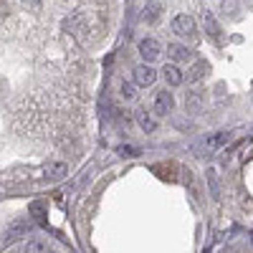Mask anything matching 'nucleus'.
I'll use <instances>...</instances> for the list:
<instances>
[{
  "label": "nucleus",
  "mask_w": 253,
  "mask_h": 253,
  "mask_svg": "<svg viewBox=\"0 0 253 253\" xmlns=\"http://www.w3.org/2000/svg\"><path fill=\"white\" fill-rule=\"evenodd\" d=\"M157 81V71L150 66V63H142V66L134 69V84L137 86H152Z\"/></svg>",
  "instance_id": "nucleus-1"
},
{
  "label": "nucleus",
  "mask_w": 253,
  "mask_h": 253,
  "mask_svg": "<svg viewBox=\"0 0 253 253\" xmlns=\"http://www.w3.org/2000/svg\"><path fill=\"white\" fill-rule=\"evenodd\" d=\"M172 31L177 36H195V20L190 18V15H185V13H180L172 20Z\"/></svg>",
  "instance_id": "nucleus-2"
},
{
  "label": "nucleus",
  "mask_w": 253,
  "mask_h": 253,
  "mask_svg": "<svg viewBox=\"0 0 253 253\" xmlns=\"http://www.w3.org/2000/svg\"><path fill=\"white\" fill-rule=\"evenodd\" d=\"M160 53H162V48H160V43L155 38H144V41H139V56L144 58V61H157L160 58Z\"/></svg>",
  "instance_id": "nucleus-3"
},
{
  "label": "nucleus",
  "mask_w": 253,
  "mask_h": 253,
  "mask_svg": "<svg viewBox=\"0 0 253 253\" xmlns=\"http://www.w3.org/2000/svg\"><path fill=\"white\" fill-rule=\"evenodd\" d=\"M172 109H175V96L170 91H160L155 96V112L165 117V114H170Z\"/></svg>",
  "instance_id": "nucleus-4"
},
{
  "label": "nucleus",
  "mask_w": 253,
  "mask_h": 253,
  "mask_svg": "<svg viewBox=\"0 0 253 253\" xmlns=\"http://www.w3.org/2000/svg\"><path fill=\"white\" fill-rule=\"evenodd\" d=\"M66 172H69L66 162H48V165H43V177L46 180H63Z\"/></svg>",
  "instance_id": "nucleus-5"
},
{
  "label": "nucleus",
  "mask_w": 253,
  "mask_h": 253,
  "mask_svg": "<svg viewBox=\"0 0 253 253\" xmlns=\"http://www.w3.org/2000/svg\"><path fill=\"white\" fill-rule=\"evenodd\" d=\"M203 23H205V33L215 41V43H220V26H218V20L213 13H205L203 15Z\"/></svg>",
  "instance_id": "nucleus-6"
},
{
  "label": "nucleus",
  "mask_w": 253,
  "mask_h": 253,
  "mask_svg": "<svg viewBox=\"0 0 253 253\" xmlns=\"http://www.w3.org/2000/svg\"><path fill=\"white\" fill-rule=\"evenodd\" d=\"M162 76L167 79V84H170V86H180V84H182V71L175 66V63H165Z\"/></svg>",
  "instance_id": "nucleus-7"
},
{
  "label": "nucleus",
  "mask_w": 253,
  "mask_h": 253,
  "mask_svg": "<svg viewBox=\"0 0 253 253\" xmlns=\"http://www.w3.org/2000/svg\"><path fill=\"white\" fill-rule=\"evenodd\" d=\"M167 53H170L175 61H193V51L190 48H185V46H180V43H172V46H167Z\"/></svg>",
  "instance_id": "nucleus-8"
},
{
  "label": "nucleus",
  "mask_w": 253,
  "mask_h": 253,
  "mask_svg": "<svg viewBox=\"0 0 253 253\" xmlns=\"http://www.w3.org/2000/svg\"><path fill=\"white\" fill-rule=\"evenodd\" d=\"M137 124L142 126V132H155V129H157L155 117H152V114H147L144 109H139V112H137Z\"/></svg>",
  "instance_id": "nucleus-9"
},
{
  "label": "nucleus",
  "mask_w": 253,
  "mask_h": 253,
  "mask_svg": "<svg viewBox=\"0 0 253 253\" xmlns=\"http://www.w3.org/2000/svg\"><path fill=\"white\" fill-rule=\"evenodd\" d=\"M160 3H150V5H147L144 8V13H142V18L147 20V23H157V18H160Z\"/></svg>",
  "instance_id": "nucleus-10"
},
{
  "label": "nucleus",
  "mask_w": 253,
  "mask_h": 253,
  "mask_svg": "<svg viewBox=\"0 0 253 253\" xmlns=\"http://www.w3.org/2000/svg\"><path fill=\"white\" fill-rule=\"evenodd\" d=\"M26 251H28V253H48V246H46V241L33 238V241L26 246Z\"/></svg>",
  "instance_id": "nucleus-11"
},
{
  "label": "nucleus",
  "mask_w": 253,
  "mask_h": 253,
  "mask_svg": "<svg viewBox=\"0 0 253 253\" xmlns=\"http://www.w3.org/2000/svg\"><path fill=\"white\" fill-rule=\"evenodd\" d=\"M122 96L129 99V101L137 99V84H134V81H124V84H122Z\"/></svg>",
  "instance_id": "nucleus-12"
},
{
  "label": "nucleus",
  "mask_w": 253,
  "mask_h": 253,
  "mask_svg": "<svg viewBox=\"0 0 253 253\" xmlns=\"http://www.w3.org/2000/svg\"><path fill=\"white\" fill-rule=\"evenodd\" d=\"M31 215L33 218H46V205L43 203H41V200H36V203H31Z\"/></svg>",
  "instance_id": "nucleus-13"
},
{
  "label": "nucleus",
  "mask_w": 253,
  "mask_h": 253,
  "mask_svg": "<svg viewBox=\"0 0 253 253\" xmlns=\"http://www.w3.org/2000/svg\"><path fill=\"white\" fill-rule=\"evenodd\" d=\"M203 71H205V63H198V66H195L193 71H190V79H193V81H198Z\"/></svg>",
  "instance_id": "nucleus-14"
},
{
  "label": "nucleus",
  "mask_w": 253,
  "mask_h": 253,
  "mask_svg": "<svg viewBox=\"0 0 253 253\" xmlns=\"http://www.w3.org/2000/svg\"><path fill=\"white\" fill-rule=\"evenodd\" d=\"M119 152H122V155H134L137 150H134V147H119Z\"/></svg>",
  "instance_id": "nucleus-15"
},
{
  "label": "nucleus",
  "mask_w": 253,
  "mask_h": 253,
  "mask_svg": "<svg viewBox=\"0 0 253 253\" xmlns=\"http://www.w3.org/2000/svg\"><path fill=\"white\" fill-rule=\"evenodd\" d=\"M28 3H33V5H36V3H41V0H28Z\"/></svg>",
  "instance_id": "nucleus-16"
}]
</instances>
